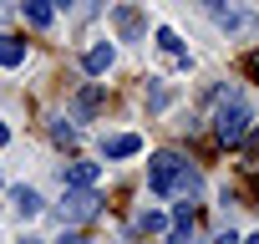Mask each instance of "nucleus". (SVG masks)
<instances>
[{
	"instance_id": "nucleus-1",
	"label": "nucleus",
	"mask_w": 259,
	"mask_h": 244,
	"mask_svg": "<svg viewBox=\"0 0 259 244\" xmlns=\"http://www.w3.org/2000/svg\"><path fill=\"white\" fill-rule=\"evenodd\" d=\"M249 122H254V112H249V102L239 97V92H229L224 102H219V117H213V133H219V143L224 148H239V143H249Z\"/></svg>"
},
{
	"instance_id": "nucleus-11",
	"label": "nucleus",
	"mask_w": 259,
	"mask_h": 244,
	"mask_svg": "<svg viewBox=\"0 0 259 244\" xmlns=\"http://www.w3.org/2000/svg\"><path fill=\"white\" fill-rule=\"evenodd\" d=\"M107 66H112V46H107V41H97V46L87 51V71H92V76H102Z\"/></svg>"
},
{
	"instance_id": "nucleus-6",
	"label": "nucleus",
	"mask_w": 259,
	"mask_h": 244,
	"mask_svg": "<svg viewBox=\"0 0 259 244\" xmlns=\"http://www.w3.org/2000/svg\"><path fill=\"white\" fill-rule=\"evenodd\" d=\"M11 204H16V214H21V219H36V214H41V193H36V188H26V183H21V188H11Z\"/></svg>"
},
{
	"instance_id": "nucleus-12",
	"label": "nucleus",
	"mask_w": 259,
	"mask_h": 244,
	"mask_svg": "<svg viewBox=\"0 0 259 244\" xmlns=\"http://www.w3.org/2000/svg\"><path fill=\"white\" fill-rule=\"evenodd\" d=\"M158 46H163V51H168V56H173V61H188V56H183V46H178V36H173V31H168V26H163V31H158Z\"/></svg>"
},
{
	"instance_id": "nucleus-20",
	"label": "nucleus",
	"mask_w": 259,
	"mask_h": 244,
	"mask_svg": "<svg viewBox=\"0 0 259 244\" xmlns=\"http://www.w3.org/2000/svg\"><path fill=\"white\" fill-rule=\"evenodd\" d=\"M21 244H41V239H21Z\"/></svg>"
},
{
	"instance_id": "nucleus-5",
	"label": "nucleus",
	"mask_w": 259,
	"mask_h": 244,
	"mask_svg": "<svg viewBox=\"0 0 259 244\" xmlns=\"http://www.w3.org/2000/svg\"><path fill=\"white\" fill-rule=\"evenodd\" d=\"M138 148H143V138H138V133H117V138H107V143H102V153H107V158H133Z\"/></svg>"
},
{
	"instance_id": "nucleus-3",
	"label": "nucleus",
	"mask_w": 259,
	"mask_h": 244,
	"mask_svg": "<svg viewBox=\"0 0 259 244\" xmlns=\"http://www.w3.org/2000/svg\"><path fill=\"white\" fill-rule=\"evenodd\" d=\"M92 214H97V193H92V188H66V198H61V219L81 224V219H92Z\"/></svg>"
},
{
	"instance_id": "nucleus-17",
	"label": "nucleus",
	"mask_w": 259,
	"mask_h": 244,
	"mask_svg": "<svg viewBox=\"0 0 259 244\" xmlns=\"http://www.w3.org/2000/svg\"><path fill=\"white\" fill-rule=\"evenodd\" d=\"M6 138H11V128H6V122H0V143H6Z\"/></svg>"
},
{
	"instance_id": "nucleus-13",
	"label": "nucleus",
	"mask_w": 259,
	"mask_h": 244,
	"mask_svg": "<svg viewBox=\"0 0 259 244\" xmlns=\"http://www.w3.org/2000/svg\"><path fill=\"white\" fill-rule=\"evenodd\" d=\"M163 224H168V219H163V214H143V229H148V234H158V229H163Z\"/></svg>"
},
{
	"instance_id": "nucleus-15",
	"label": "nucleus",
	"mask_w": 259,
	"mask_h": 244,
	"mask_svg": "<svg viewBox=\"0 0 259 244\" xmlns=\"http://www.w3.org/2000/svg\"><path fill=\"white\" fill-rule=\"evenodd\" d=\"M61 244H92L87 234H61Z\"/></svg>"
},
{
	"instance_id": "nucleus-8",
	"label": "nucleus",
	"mask_w": 259,
	"mask_h": 244,
	"mask_svg": "<svg viewBox=\"0 0 259 244\" xmlns=\"http://www.w3.org/2000/svg\"><path fill=\"white\" fill-rule=\"evenodd\" d=\"M21 11H26V21H31L36 31L51 26V0H21Z\"/></svg>"
},
{
	"instance_id": "nucleus-14",
	"label": "nucleus",
	"mask_w": 259,
	"mask_h": 244,
	"mask_svg": "<svg viewBox=\"0 0 259 244\" xmlns=\"http://www.w3.org/2000/svg\"><path fill=\"white\" fill-rule=\"evenodd\" d=\"M244 71H249V76L259 82V51H249V56H244Z\"/></svg>"
},
{
	"instance_id": "nucleus-10",
	"label": "nucleus",
	"mask_w": 259,
	"mask_h": 244,
	"mask_svg": "<svg viewBox=\"0 0 259 244\" xmlns=\"http://www.w3.org/2000/svg\"><path fill=\"white\" fill-rule=\"evenodd\" d=\"M203 11H208L219 26H239V11H234V0H203Z\"/></svg>"
},
{
	"instance_id": "nucleus-19",
	"label": "nucleus",
	"mask_w": 259,
	"mask_h": 244,
	"mask_svg": "<svg viewBox=\"0 0 259 244\" xmlns=\"http://www.w3.org/2000/svg\"><path fill=\"white\" fill-rule=\"evenodd\" d=\"M244 244H259V234H254V239H244Z\"/></svg>"
},
{
	"instance_id": "nucleus-18",
	"label": "nucleus",
	"mask_w": 259,
	"mask_h": 244,
	"mask_svg": "<svg viewBox=\"0 0 259 244\" xmlns=\"http://www.w3.org/2000/svg\"><path fill=\"white\" fill-rule=\"evenodd\" d=\"M51 6H61V11H66V6H71V0H51Z\"/></svg>"
},
{
	"instance_id": "nucleus-4",
	"label": "nucleus",
	"mask_w": 259,
	"mask_h": 244,
	"mask_svg": "<svg viewBox=\"0 0 259 244\" xmlns=\"http://www.w3.org/2000/svg\"><path fill=\"white\" fill-rule=\"evenodd\" d=\"M71 188H97V178H102V168L97 163H66V173H61Z\"/></svg>"
},
{
	"instance_id": "nucleus-9",
	"label": "nucleus",
	"mask_w": 259,
	"mask_h": 244,
	"mask_svg": "<svg viewBox=\"0 0 259 244\" xmlns=\"http://www.w3.org/2000/svg\"><path fill=\"white\" fill-rule=\"evenodd\" d=\"M21 61H26V41L0 36V66H21Z\"/></svg>"
},
{
	"instance_id": "nucleus-2",
	"label": "nucleus",
	"mask_w": 259,
	"mask_h": 244,
	"mask_svg": "<svg viewBox=\"0 0 259 244\" xmlns=\"http://www.w3.org/2000/svg\"><path fill=\"white\" fill-rule=\"evenodd\" d=\"M148 188H153L158 198H173L178 188H188V163H183L178 153H153V163H148Z\"/></svg>"
},
{
	"instance_id": "nucleus-7",
	"label": "nucleus",
	"mask_w": 259,
	"mask_h": 244,
	"mask_svg": "<svg viewBox=\"0 0 259 244\" xmlns=\"http://www.w3.org/2000/svg\"><path fill=\"white\" fill-rule=\"evenodd\" d=\"M112 21H117V31H122V36H127V41H138V36H143V16H138V11H133V6H122V11H117V16H112Z\"/></svg>"
},
{
	"instance_id": "nucleus-16",
	"label": "nucleus",
	"mask_w": 259,
	"mask_h": 244,
	"mask_svg": "<svg viewBox=\"0 0 259 244\" xmlns=\"http://www.w3.org/2000/svg\"><path fill=\"white\" fill-rule=\"evenodd\" d=\"M213 244H244V239H239V234H219Z\"/></svg>"
}]
</instances>
